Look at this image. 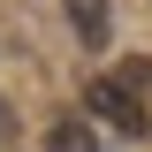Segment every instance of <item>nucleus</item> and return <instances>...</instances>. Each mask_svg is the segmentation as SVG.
<instances>
[{
    "label": "nucleus",
    "mask_w": 152,
    "mask_h": 152,
    "mask_svg": "<svg viewBox=\"0 0 152 152\" xmlns=\"http://www.w3.org/2000/svg\"><path fill=\"white\" fill-rule=\"evenodd\" d=\"M84 99H91V114H99V122H114L122 137H145V129H152V114H145V99H137V91H122L114 76H99V84H91Z\"/></svg>",
    "instance_id": "nucleus-1"
},
{
    "label": "nucleus",
    "mask_w": 152,
    "mask_h": 152,
    "mask_svg": "<svg viewBox=\"0 0 152 152\" xmlns=\"http://www.w3.org/2000/svg\"><path fill=\"white\" fill-rule=\"evenodd\" d=\"M61 8H69V23H76V46H107L114 38V15H107V0H61Z\"/></svg>",
    "instance_id": "nucleus-2"
},
{
    "label": "nucleus",
    "mask_w": 152,
    "mask_h": 152,
    "mask_svg": "<svg viewBox=\"0 0 152 152\" xmlns=\"http://www.w3.org/2000/svg\"><path fill=\"white\" fill-rule=\"evenodd\" d=\"M46 152H99V137H91V122H53V129H46Z\"/></svg>",
    "instance_id": "nucleus-3"
},
{
    "label": "nucleus",
    "mask_w": 152,
    "mask_h": 152,
    "mask_svg": "<svg viewBox=\"0 0 152 152\" xmlns=\"http://www.w3.org/2000/svg\"><path fill=\"white\" fill-rule=\"evenodd\" d=\"M114 84H122V91H152V61H145V53H129V61H122V76H114Z\"/></svg>",
    "instance_id": "nucleus-4"
},
{
    "label": "nucleus",
    "mask_w": 152,
    "mask_h": 152,
    "mask_svg": "<svg viewBox=\"0 0 152 152\" xmlns=\"http://www.w3.org/2000/svg\"><path fill=\"white\" fill-rule=\"evenodd\" d=\"M8 137H15V114H8V99H0V145H8Z\"/></svg>",
    "instance_id": "nucleus-5"
}]
</instances>
